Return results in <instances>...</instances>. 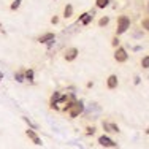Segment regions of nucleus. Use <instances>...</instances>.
<instances>
[{"mask_svg": "<svg viewBox=\"0 0 149 149\" xmlns=\"http://www.w3.org/2000/svg\"><path fill=\"white\" fill-rule=\"evenodd\" d=\"M118 43H119V40H118V38H114V40H113V45L118 46Z\"/></svg>", "mask_w": 149, "mask_h": 149, "instance_id": "nucleus-23", "label": "nucleus"}, {"mask_svg": "<svg viewBox=\"0 0 149 149\" xmlns=\"http://www.w3.org/2000/svg\"><path fill=\"white\" fill-rule=\"evenodd\" d=\"M91 19H92V16H91V15H87V13L81 16V21H83V24H89V22H91Z\"/></svg>", "mask_w": 149, "mask_h": 149, "instance_id": "nucleus-12", "label": "nucleus"}, {"mask_svg": "<svg viewBox=\"0 0 149 149\" xmlns=\"http://www.w3.org/2000/svg\"><path fill=\"white\" fill-rule=\"evenodd\" d=\"M73 15V6L72 5H67L65 6V17H70Z\"/></svg>", "mask_w": 149, "mask_h": 149, "instance_id": "nucleus-11", "label": "nucleus"}, {"mask_svg": "<svg viewBox=\"0 0 149 149\" xmlns=\"http://www.w3.org/2000/svg\"><path fill=\"white\" fill-rule=\"evenodd\" d=\"M2 79H3V73L0 72V81H2Z\"/></svg>", "mask_w": 149, "mask_h": 149, "instance_id": "nucleus-24", "label": "nucleus"}, {"mask_svg": "<svg viewBox=\"0 0 149 149\" xmlns=\"http://www.w3.org/2000/svg\"><path fill=\"white\" fill-rule=\"evenodd\" d=\"M103 129L106 132H119V127L116 125V124H109V122H103Z\"/></svg>", "mask_w": 149, "mask_h": 149, "instance_id": "nucleus-7", "label": "nucleus"}, {"mask_svg": "<svg viewBox=\"0 0 149 149\" xmlns=\"http://www.w3.org/2000/svg\"><path fill=\"white\" fill-rule=\"evenodd\" d=\"M94 132H95L94 127H89V129H87V135H94Z\"/></svg>", "mask_w": 149, "mask_h": 149, "instance_id": "nucleus-21", "label": "nucleus"}, {"mask_svg": "<svg viewBox=\"0 0 149 149\" xmlns=\"http://www.w3.org/2000/svg\"><path fill=\"white\" fill-rule=\"evenodd\" d=\"M19 5H21V0H15L13 5H11V10H17V8H19Z\"/></svg>", "mask_w": 149, "mask_h": 149, "instance_id": "nucleus-18", "label": "nucleus"}, {"mask_svg": "<svg viewBox=\"0 0 149 149\" xmlns=\"http://www.w3.org/2000/svg\"><path fill=\"white\" fill-rule=\"evenodd\" d=\"M16 81H17V83H22V81H24V73H16Z\"/></svg>", "mask_w": 149, "mask_h": 149, "instance_id": "nucleus-17", "label": "nucleus"}, {"mask_svg": "<svg viewBox=\"0 0 149 149\" xmlns=\"http://www.w3.org/2000/svg\"><path fill=\"white\" fill-rule=\"evenodd\" d=\"M108 21H109V19H108V17H102V19H100V21H98V24H100V26H102V27H103V26H106V24H108Z\"/></svg>", "mask_w": 149, "mask_h": 149, "instance_id": "nucleus-19", "label": "nucleus"}, {"mask_svg": "<svg viewBox=\"0 0 149 149\" xmlns=\"http://www.w3.org/2000/svg\"><path fill=\"white\" fill-rule=\"evenodd\" d=\"M65 109H68L70 118H76V116H79L81 113H83L84 105H83V102H74V103H72V105H68V106H67Z\"/></svg>", "mask_w": 149, "mask_h": 149, "instance_id": "nucleus-1", "label": "nucleus"}, {"mask_svg": "<svg viewBox=\"0 0 149 149\" xmlns=\"http://www.w3.org/2000/svg\"><path fill=\"white\" fill-rule=\"evenodd\" d=\"M59 100H60V94H59V92H54V95L51 97V106H52V108L56 106V103H57Z\"/></svg>", "mask_w": 149, "mask_h": 149, "instance_id": "nucleus-10", "label": "nucleus"}, {"mask_svg": "<svg viewBox=\"0 0 149 149\" xmlns=\"http://www.w3.org/2000/svg\"><path fill=\"white\" fill-rule=\"evenodd\" d=\"M98 143H100L102 146H105V148H114V146H116V143H114V141H113L111 138L105 136V135H103V136H100V138H98Z\"/></svg>", "mask_w": 149, "mask_h": 149, "instance_id": "nucleus-4", "label": "nucleus"}, {"mask_svg": "<svg viewBox=\"0 0 149 149\" xmlns=\"http://www.w3.org/2000/svg\"><path fill=\"white\" fill-rule=\"evenodd\" d=\"M108 87L109 89L118 87V76H116V74H111V76L108 78Z\"/></svg>", "mask_w": 149, "mask_h": 149, "instance_id": "nucleus-8", "label": "nucleus"}, {"mask_svg": "<svg viewBox=\"0 0 149 149\" xmlns=\"http://www.w3.org/2000/svg\"><path fill=\"white\" fill-rule=\"evenodd\" d=\"M141 65H143L144 68H149V56L143 57V60H141Z\"/></svg>", "mask_w": 149, "mask_h": 149, "instance_id": "nucleus-16", "label": "nucleus"}, {"mask_svg": "<svg viewBox=\"0 0 149 149\" xmlns=\"http://www.w3.org/2000/svg\"><path fill=\"white\" fill-rule=\"evenodd\" d=\"M52 40H54V33H45L38 38L40 43H48V41H52Z\"/></svg>", "mask_w": 149, "mask_h": 149, "instance_id": "nucleus-9", "label": "nucleus"}, {"mask_svg": "<svg viewBox=\"0 0 149 149\" xmlns=\"http://www.w3.org/2000/svg\"><path fill=\"white\" fill-rule=\"evenodd\" d=\"M130 27V19L127 16H120L119 21H118V33H124V32H127V29Z\"/></svg>", "mask_w": 149, "mask_h": 149, "instance_id": "nucleus-2", "label": "nucleus"}, {"mask_svg": "<svg viewBox=\"0 0 149 149\" xmlns=\"http://www.w3.org/2000/svg\"><path fill=\"white\" fill-rule=\"evenodd\" d=\"M24 76H26L29 81H33V70H27V72L24 73Z\"/></svg>", "mask_w": 149, "mask_h": 149, "instance_id": "nucleus-13", "label": "nucleus"}, {"mask_svg": "<svg viewBox=\"0 0 149 149\" xmlns=\"http://www.w3.org/2000/svg\"><path fill=\"white\" fill-rule=\"evenodd\" d=\"M143 27H144L146 30H149V17H148V19H144V21H143Z\"/></svg>", "mask_w": 149, "mask_h": 149, "instance_id": "nucleus-20", "label": "nucleus"}, {"mask_svg": "<svg viewBox=\"0 0 149 149\" xmlns=\"http://www.w3.org/2000/svg\"><path fill=\"white\" fill-rule=\"evenodd\" d=\"M108 5V0H97V6L98 8H105Z\"/></svg>", "mask_w": 149, "mask_h": 149, "instance_id": "nucleus-15", "label": "nucleus"}, {"mask_svg": "<svg viewBox=\"0 0 149 149\" xmlns=\"http://www.w3.org/2000/svg\"><path fill=\"white\" fill-rule=\"evenodd\" d=\"M26 135H27V136L30 138L32 141H33L35 144H38V146H40V144H41V140H40V138H38V135L33 132V129H29V130H26Z\"/></svg>", "mask_w": 149, "mask_h": 149, "instance_id": "nucleus-6", "label": "nucleus"}, {"mask_svg": "<svg viewBox=\"0 0 149 149\" xmlns=\"http://www.w3.org/2000/svg\"><path fill=\"white\" fill-rule=\"evenodd\" d=\"M22 120H24V122H26V124H27V125H29V127H32V129H33V130L37 129V125H35V124L32 122V120H30L29 118H22Z\"/></svg>", "mask_w": 149, "mask_h": 149, "instance_id": "nucleus-14", "label": "nucleus"}, {"mask_svg": "<svg viewBox=\"0 0 149 149\" xmlns=\"http://www.w3.org/2000/svg\"><path fill=\"white\" fill-rule=\"evenodd\" d=\"M57 21H59L57 17H52V19H51V22H52V24H57Z\"/></svg>", "mask_w": 149, "mask_h": 149, "instance_id": "nucleus-22", "label": "nucleus"}, {"mask_svg": "<svg viewBox=\"0 0 149 149\" xmlns=\"http://www.w3.org/2000/svg\"><path fill=\"white\" fill-rule=\"evenodd\" d=\"M146 133H149V129H148V130H146Z\"/></svg>", "mask_w": 149, "mask_h": 149, "instance_id": "nucleus-25", "label": "nucleus"}, {"mask_svg": "<svg viewBox=\"0 0 149 149\" xmlns=\"http://www.w3.org/2000/svg\"><path fill=\"white\" fill-rule=\"evenodd\" d=\"M127 57H129V56H127V52H125V49H124V48H118V49H116L114 59L118 60V62H125Z\"/></svg>", "mask_w": 149, "mask_h": 149, "instance_id": "nucleus-3", "label": "nucleus"}, {"mask_svg": "<svg viewBox=\"0 0 149 149\" xmlns=\"http://www.w3.org/2000/svg\"><path fill=\"white\" fill-rule=\"evenodd\" d=\"M76 56H78V49L76 48H68L65 51V59L68 60V62L74 60V59H76Z\"/></svg>", "mask_w": 149, "mask_h": 149, "instance_id": "nucleus-5", "label": "nucleus"}]
</instances>
